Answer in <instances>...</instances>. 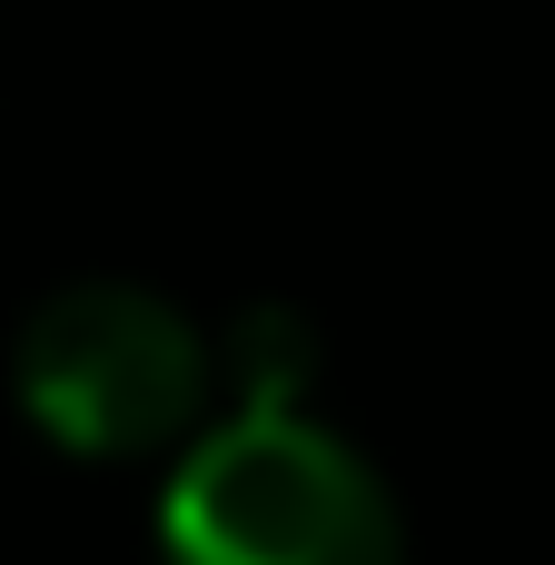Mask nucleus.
<instances>
[{"mask_svg": "<svg viewBox=\"0 0 555 565\" xmlns=\"http://www.w3.org/2000/svg\"><path fill=\"white\" fill-rule=\"evenodd\" d=\"M228 367H238V407H298V387L318 377V338L288 308H258L228 338Z\"/></svg>", "mask_w": 555, "mask_h": 565, "instance_id": "3", "label": "nucleus"}, {"mask_svg": "<svg viewBox=\"0 0 555 565\" xmlns=\"http://www.w3.org/2000/svg\"><path fill=\"white\" fill-rule=\"evenodd\" d=\"M159 565H407V536L338 427L298 407H228L159 487Z\"/></svg>", "mask_w": 555, "mask_h": 565, "instance_id": "1", "label": "nucleus"}, {"mask_svg": "<svg viewBox=\"0 0 555 565\" xmlns=\"http://www.w3.org/2000/svg\"><path fill=\"white\" fill-rule=\"evenodd\" d=\"M209 338L189 328V308H169L159 288L129 278H79L50 288L10 348V387L30 407V427L89 467H129L159 447H189L209 427Z\"/></svg>", "mask_w": 555, "mask_h": 565, "instance_id": "2", "label": "nucleus"}]
</instances>
